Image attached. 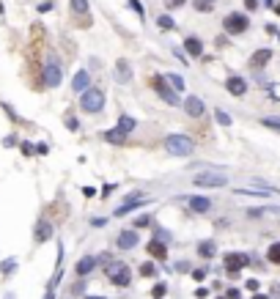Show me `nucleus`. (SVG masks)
<instances>
[{
  "label": "nucleus",
  "instance_id": "f257e3e1",
  "mask_svg": "<svg viewBox=\"0 0 280 299\" xmlns=\"http://www.w3.org/2000/svg\"><path fill=\"white\" fill-rule=\"evenodd\" d=\"M165 151L170 157H189L195 151V140L187 138V135H168L165 138Z\"/></svg>",
  "mask_w": 280,
  "mask_h": 299
},
{
  "label": "nucleus",
  "instance_id": "f03ea898",
  "mask_svg": "<svg viewBox=\"0 0 280 299\" xmlns=\"http://www.w3.org/2000/svg\"><path fill=\"white\" fill-rule=\"evenodd\" d=\"M80 110L88 113V115H96V113L105 110V91L102 88H88L83 91L80 96Z\"/></svg>",
  "mask_w": 280,
  "mask_h": 299
},
{
  "label": "nucleus",
  "instance_id": "7ed1b4c3",
  "mask_svg": "<svg viewBox=\"0 0 280 299\" xmlns=\"http://www.w3.org/2000/svg\"><path fill=\"white\" fill-rule=\"evenodd\" d=\"M148 88L154 91V93L162 99V102H168V105L179 107V93H176V91L170 88V83H168V80H165V77H162V74L148 77Z\"/></svg>",
  "mask_w": 280,
  "mask_h": 299
},
{
  "label": "nucleus",
  "instance_id": "20e7f679",
  "mask_svg": "<svg viewBox=\"0 0 280 299\" xmlns=\"http://www.w3.org/2000/svg\"><path fill=\"white\" fill-rule=\"evenodd\" d=\"M107 280L113 285H118V288H126L132 283V269L124 261H113V264H107Z\"/></svg>",
  "mask_w": 280,
  "mask_h": 299
},
{
  "label": "nucleus",
  "instance_id": "39448f33",
  "mask_svg": "<svg viewBox=\"0 0 280 299\" xmlns=\"http://www.w3.org/2000/svg\"><path fill=\"white\" fill-rule=\"evenodd\" d=\"M223 28L228 36H242L250 28V20H247V14H242V11H233V14H228L223 20Z\"/></svg>",
  "mask_w": 280,
  "mask_h": 299
},
{
  "label": "nucleus",
  "instance_id": "423d86ee",
  "mask_svg": "<svg viewBox=\"0 0 280 299\" xmlns=\"http://www.w3.org/2000/svg\"><path fill=\"white\" fill-rule=\"evenodd\" d=\"M192 184L195 187H203V189H220L228 184V176L223 173H195L192 176Z\"/></svg>",
  "mask_w": 280,
  "mask_h": 299
},
{
  "label": "nucleus",
  "instance_id": "0eeeda50",
  "mask_svg": "<svg viewBox=\"0 0 280 299\" xmlns=\"http://www.w3.org/2000/svg\"><path fill=\"white\" fill-rule=\"evenodd\" d=\"M61 63L58 61H47L44 63V85L47 88H58L61 85Z\"/></svg>",
  "mask_w": 280,
  "mask_h": 299
},
{
  "label": "nucleus",
  "instance_id": "6e6552de",
  "mask_svg": "<svg viewBox=\"0 0 280 299\" xmlns=\"http://www.w3.org/2000/svg\"><path fill=\"white\" fill-rule=\"evenodd\" d=\"M247 264H250V258H247L245 253H228V255H225V269L231 272V275L242 272Z\"/></svg>",
  "mask_w": 280,
  "mask_h": 299
},
{
  "label": "nucleus",
  "instance_id": "1a4fd4ad",
  "mask_svg": "<svg viewBox=\"0 0 280 299\" xmlns=\"http://www.w3.org/2000/svg\"><path fill=\"white\" fill-rule=\"evenodd\" d=\"M225 91L231 93V96H245L247 93V80L239 74H231L228 80H225Z\"/></svg>",
  "mask_w": 280,
  "mask_h": 299
},
{
  "label": "nucleus",
  "instance_id": "9d476101",
  "mask_svg": "<svg viewBox=\"0 0 280 299\" xmlns=\"http://www.w3.org/2000/svg\"><path fill=\"white\" fill-rule=\"evenodd\" d=\"M52 239V223H47V220H39L33 228V242L36 244H44Z\"/></svg>",
  "mask_w": 280,
  "mask_h": 299
},
{
  "label": "nucleus",
  "instance_id": "9b49d317",
  "mask_svg": "<svg viewBox=\"0 0 280 299\" xmlns=\"http://www.w3.org/2000/svg\"><path fill=\"white\" fill-rule=\"evenodd\" d=\"M184 110H187L189 118H201L206 107H203V99L201 96H187V99H184Z\"/></svg>",
  "mask_w": 280,
  "mask_h": 299
},
{
  "label": "nucleus",
  "instance_id": "f8f14e48",
  "mask_svg": "<svg viewBox=\"0 0 280 299\" xmlns=\"http://www.w3.org/2000/svg\"><path fill=\"white\" fill-rule=\"evenodd\" d=\"M269 61H272V49H269V47H261V49H256V52L250 55V66H253V69H264Z\"/></svg>",
  "mask_w": 280,
  "mask_h": 299
},
{
  "label": "nucleus",
  "instance_id": "ddd939ff",
  "mask_svg": "<svg viewBox=\"0 0 280 299\" xmlns=\"http://www.w3.org/2000/svg\"><path fill=\"white\" fill-rule=\"evenodd\" d=\"M146 250H148V255L157 258V261H165V258H168V247H165V242H162V239H151Z\"/></svg>",
  "mask_w": 280,
  "mask_h": 299
},
{
  "label": "nucleus",
  "instance_id": "4468645a",
  "mask_svg": "<svg viewBox=\"0 0 280 299\" xmlns=\"http://www.w3.org/2000/svg\"><path fill=\"white\" fill-rule=\"evenodd\" d=\"M184 49H187L189 58H201L203 55V42L198 36H189V39H184Z\"/></svg>",
  "mask_w": 280,
  "mask_h": 299
},
{
  "label": "nucleus",
  "instance_id": "2eb2a0df",
  "mask_svg": "<svg viewBox=\"0 0 280 299\" xmlns=\"http://www.w3.org/2000/svg\"><path fill=\"white\" fill-rule=\"evenodd\" d=\"M187 206L192 211H198V214H203V211L211 209V201H209V198H203V195H192V198L187 201Z\"/></svg>",
  "mask_w": 280,
  "mask_h": 299
},
{
  "label": "nucleus",
  "instance_id": "dca6fc26",
  "mask_svg": "<svg viewBox=\"0 0 280 299\" xmlns=\"http://www.w3.org/2000/svg\"><path fill=\"white\" fill-rule=\"evenodd\" d=\"M135 244H138V230H121L118 233V247L121 250H132Z\"/></svg>",
  "mask_w": 280,
  "mask_h": 299
},
{
  "label": "nucleus",
  "instance_id": "f3484780",
  "mask_svg": "<svg viewBox=\"0 0 280 299\" xmlns=\"http://www.w3.org/2000/svg\"><path fill=\"white\" fill-rule=\"evenodd\" d=\"M71 88L77 91V93H83V91H88L91 88V74H88V71H77V74H74V80H71Z\"/></svg>",
  "mask_w": 280,
  "mask_h": 299
},
{
  "label": "nucleus",
  "instance_id": "a211bd4d",
  "mask_svg": "<svg viewBox=\"0 0 280 299\" xmlns=\"http://www.w3.org/2000/svg\"><path fill=\"white\" fill-rule=\"evenodd\" d=\"M116 77H118V83H129V80H132V66H129V61L121 58V61L116 63Z\"/></svg>",
  "mask_w": 280,
  "mask_h": 299
},
{
  "label": "nucleus",
  "instance_id": "6ab92c4d",
  "mask_svg": "<svg viewBox=\"0 0 280 299\" xmlns=\"http://www.w3.org/2000/svg\"><path fill=\"white\" fill-rule=\"evenodd\" d=\"M102 138H105L107 143H113V146H124V143H126V132H121L118 126H116V129H110V132H105Z\"/></svg>",
  "mask_w": 280,
  "mask_h": 299
},
{
  "label": "nucleus",
  "instance_id": "aec40b11",
  "mask_svg": "<svg viewBox=\"0 0 280 299\" xmlns=\"http://www.w3.org/2000/svg\"><path fill=\"white\" fill-rule=\"evenodd\" d=\"M93 266H96V258H93V255L80 258V264H77V275H80V277H85L88 272H93Z\"/></svg>",
  "mask_w": 280,
  "mask_h": 299
},
{
  "label": "nucleus",
  "instance_id": "412c9836",
  "mask_svg": "<svg viewBox=\"0 0 280 299\" xmlns=\"http://www.w3.org/2000/svg\"><path fill=\"white\" fill-rule=\"evenodd\" d=\"M266 214H280V206H264V209H250L247 211L250 220H261V217H266Z\"/></svg>",
  "mask_w": 280,
  "mask_h": 299
},
{
  "label": "nucleus",
  "instance_id": "4be33fe9",
  "mask_svg": "<svg viewBox=\"0 0 280 299\" xmlns=\"http://www.w3.org/2000/svg\"><path fill=\"white\" fill-rule=\"evenodd\" d=\"M266 261L275 266H280V242H272L269 244V250H266Z\"/></svg>",
  "mask_w": 280,
  "mask_h": 299
},
{
  "label": "nucleus",
  "instance_id": "5701e85b",
  "mask_svg": "<svg viewBox=\"0 0 280 299\" xmlns=\"http://www.w3.org/2000/svg\"><path fill=\"white\" fill-rule=\"evenodd\" d=\"M135 126H138V121H135L132 115H121V118H118V129H121V132L129 135V132L135 129Z\"/></svg>",
  "mask_w": 280,
  "mask_h": 299
},
{
  "label": "nucleus",
  "instance_id": "b1692460",
  "mask_svg": "<svg viewBox=\"0 0 280 299\" xmlns=\"http://www.w3.org/2000/svg\"><path fill=\"white\" fill-rule=\"evenodd\" d=\"M165 80H168V83H170V88H173L176 93L187 88V85H184V77H179V74H165Z\"/></svg>",
  "mask_w": 280,
  "mask_h": 299
},
{
  "label": "nucleus",
  "instance_id": "393cba45",
  "mask_svg": "<svg viewBox=\"0 0 280 299\" xmlns=\"http://www.w3.org/2000/svg\"><path fill=\"white\" fill-rule=\"evenodd\" d=\"M69 3H71V11H74L77 17L88 14V0H69Z\"/></svg>",
  "mask_w": 280,
  "mask_h": 299
},
{
  "label": "nucleus",
  "instance_id": "a878e982",
  "mask_svg": "<svg viewBox=\"0 0 280 299\" xmlns=\"http://www.w3.org/2000/svg\"><path fill=\"white\" fill-rule=\"evenodd\" d=\"M214 250H217L214 242H201V244H198V255H203V258H211V255H214Z\"/></svg>",
  "mask_w": 280,
  "mask_h": 299
},
{
  "label": "nucleus",
  "instance_id": "bb28decb",
  "mask_svg": "<svg viewBox=\"0 0 280 299\" xmlns=\"http://www.w3.org/2000/svg\"><path fill=\"white\" fill-rule=\"evenodd\" d=\"M261 126H266V129H275V132H280V118H278V115H266V118H261Z\"/></svg>",
  "mask_w": 280,
  "mask_h": 299
},
{
  "label": "nucleus",
  "instance_id": "cd10ccee",
  "mask_svg": "<svg viewBox=\"0 0 280 299\" xmlns=\"http://www.w3.org/2000/svg\"><path fill=\"white\" fill-rule=\"evenodd\" d=\"M214 118H217V124H223V126H231V115L225 110H220L217 107V113H214Z\"/></svg>",
  "mask_w": 280,
  "mask_h": 299
},
{
  "label": "nucleus",
  "instance_id": "c85d7f7f",
  "mask_svg": "<svg viewBox=\"0 0 280 299\" xmlns=\"http://www.w3.org/2000/svg\"><path fill=\"white\" fill-rule=\"evenodd\" d=\"M195 8L198 11H211V8H214V0H195Z\"/></svg>",
  "mask_w": 280,
  "mask_h": 299
},
{
  "label": "nucleus",
  "instance_id": "c756f323",
  "mask_svg": "<svg viewBox=\"0 0 280 299\" xmlns=\"http://www.w3.org/2000/svg\"><path fill=\"white\" fill-rule=\"evenodd\" d=\"M154 264H143V266H140V275H143V277H151V275H154Z\"/></svg>",
  "mask_w": 280,
  "mask_h": 299
},
{
  "label": "nucleus",
  "instance_id": "7c9ffc66",
  "mask_svg": "<svg viewBox=\"0 0 280 299\" xmlns=\"http://www.w3.org/2000/svg\"><path fill=\"white\" fill-rule=\"evenodd\" d=\"M160 28L162 30H170V28H173V20H170V17H160Z\"/></svg>",
  "mask_w": 280,
  "mask_h": 299
},
{
  "label": "nucleus",
  "instance_id": "2f4dec72",
  "mask_svg": "<svg viewBox=\"0 0 280 299\" xmlns=\"http://www.w3.org/2000/svg\"><path fill=\"white\" fill-rule=\"evenodd\" d=\"M148 223H151V217H148V214H140V217H138V223H135V225H138V228H146Z\"/></svg>",
  "mask_w": 280,
  "mask_h": 299
},
{
  "label": "nucleus",
  "instance_id": "473e14b6",
  "mask_svg": "<svg viewBox=\"0 0 280 299\" xmlns=\"http://www.w3.org/2000/svg\"><path fill=\"white\" fill-rule=\"evenodd\" d=\"M184 3H187V0H165V6L168 8H179V6H184Z\"/></svg>",
  "mask_w": 280,
  "mask_h": 299
},
{
  "label": "nucleus",
  "instance_id": "72a5a7b5",
  "mask_svg": "<svg viewBox=\"0 0 280 299\" xmlns=\"http://www.w3.org/2000/svg\"><path fill=\"white\" fill-rule=\"evenodd\" d=\"M151 294H154V297H165V285H154V288H151Z\"/></svg>",
  "mask_w": 280,
  "mask_h": 299
},
{
  "label": "nucleus",
  "instance_id": "f704fd0d",
  "mask_svg": "<svg viewBox=\"0 0 280 299\" xmlns=\"http://www.w3.org/2000/svg\"><path fill=\"white\" fill-rule=\"evenodd\" d=\"M129 6H132V8H135V11H138V14H140V17H143V6H140L138 0H129Z\"/></svg>",
  "mask_w": 280,
  "mask_h": 299
},
{
  "label": "nucleus",
  "instance_id": "c9c22d12",
  "mask_svg": "<svg viewBox=\"0 0 280 299\" xmlns=\"http://www.w3.org/2000/svg\"><path fill=\"white\" fill-rule=\"evenodd\" d=\"M247 288H250V291H258V280H247Z\"/></svg>",
  "mask_w": 280,
  "mask_h": 299
},
{
  "label": "nucleus",
  "instance_id": "e433bc0d",
  "mask_svg": "<svg viewBox=\"0 0 280 299\" xmlns=\"http://www.w3.org/2000/svg\"><path fill=\"white\" fill-rule=\"evenodd\" d=\"M47 299H52V288H49V291H47Z\"/></svg>",
  "mask_w": 280,
  "mask_h": 299
},
{
  "label": "nucleus",
  "instance_id": "4c0bfd02",
  "mask_svg": "<svg viewBox=\"0 0 280 299\" xmlns=\"http://www.w3.org/2000/svg\"><path fill=\"white\" fill-rule=\"evenodd\" d=\"M85 299H105V297H85Z\"/></svg>",
  "mask_w": 280,
  "mask_h": 299
},
{
  "label": "nucleus",
  "instance_id": "58836bf2",
  "mask_svg": "<svg viewBox=\"0 0 280 299\" xmlns=\"http://www.w3.org/2000/svg\"><path fill=\"white\" fill-rule=\"evenodd\" d=\"M256 299H266V297H261V294H258V297H256Z\"/></svg>",
  "mask_w": 280,
  "mask_h": 299
}]
</instances>
